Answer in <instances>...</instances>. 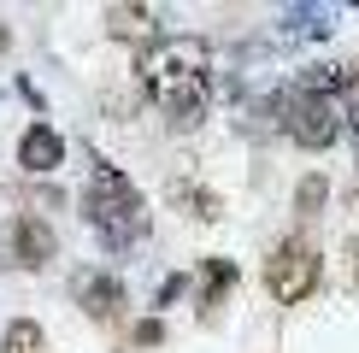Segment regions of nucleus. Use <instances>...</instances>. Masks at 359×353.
<instances>
[{
	"label": "nucleus",
	"mask_w": 359,
	"mask_h": 353,
	"mask_svg": "<svg viewBox=\"0 0 359 353\" xmlns=\"http://www.w3.org/2000/svg\"><path fill=\"white\" fill-rule=\"evenodd\" d=\"M107 24H112V36H136V41L154 36V12L147 6H107Z\"/></svg>",
	"instance_id": "10"
},
{
	"label": "nucleus",
	"mask_w": 359,
	"mask_h": 353,
	"mask_svg": "<svg viewBox=\"0 0 359 353\" xmlns=\"http://www.w3.org/2000/svg\"><path fill=\"white\" fill-rule=\"evenodd\" d=\"M318 277H324V259L306 235H283L271 247V259H265V289H271L277 306H301L318 289Z\"/></svg>",
	"instance_id": "3"
},
{
	"label": "nucleus",
	"mask_w": 359,
	"mask_h": 353,
	"mask_svg": "<svg viewBox=\"0 0 359 353\" xmlns=\"http://www.w3.org/2000/svg\"><path fill=\"white\" fill-rule=\"evenodd\" d=\"M171 200H177V206H189V218H206V224L218 218V195H206V188H194V183H177V188H171Z\"/></svg>",
	"instance_id": "11"
},
{
	"label": "nucleus",
	"mask_w": 359,
	"mask_h": 353,
	"mask_svg": "<svg viewBox=\"0 0 359 353\" xmlns=\"http://www.w3.org/2000/svg\"><path fill=\"white\" fill-rule=\"evenodd\" d=\"M53 247H59V242H53V224H48V218L24 212L18 224H12V254H18L24 271H41V265L53 259Z\"/></svg>",
	"instance_id": "6"
},
{
	"label": "nucleus",
	"mask_w": 359,
	"mask_h": 353,
	"mask_svg": "<svg viewBox=\"0 0 359 353\" xmlns=\"http://www.w3.org/2000/svg\"><path fill=\"white\" fill-rule=\"evenodd\" d=\"M0 353H48V335H41L36 318H12L6 335H0Z\"/></svg>",
	"instance_id": "8"
},
{
	"label": "nucleus",
	"mask_w": 359,
	"mask_h": 353,
	"mask_svg": "<svg viewBox=\"0 0 359 353\" xmlns=\"http://www.w3.org/2000/svg\"><path fill=\"white\" fill-rule=\"evenodd\" d=\"M83 212H88V224L100 230L107 247H130V242L147 235V200H142V188L130 183L124 171H112V165H100L95 176H88Z\"/></svg>",
	"instance_id": "2"
},
{
	"label": "nucleus",
	"mask_w": 359,
	"mask_h": 353,
	"mask_svg": "<svg viewBox=\"0 0 359 353\" xmlns=\"http://www.w3.org/2000/svg\"><path fill=\"white\" fill-rule=\"evenodd\" d=\"M294 206H301V212L324 206V176H306V183H301V195H294Z\"/></svg>",
	"instance_id": "12"
},
{
	"label": "nucleus",
	"mask_w": 359,
	"mask_h": 353,
	"mask_svg": "<svg viewBox=\"0 0 359 353\" xmlns=\"http://www.w3.org/2000/svg\"><path fill=\"white\" fill-rule=\"evenodd\" d=\"M142 88L171 112V124H194L212 100V48L201 36H159L142 48Z\"/></svg>",
	"instance_id": "1"
},
{
	"label": "nucleus",
	"mask_w": 359,
	"mask_h": 353,
	"mask_svg": "<svg viewBox=\"0 0 359 353\" xmlns=\"http://www.w3.org/2000/svg\"><path fill=\"white\" fill-rule=\"evenodd\" d=\"M341 100H330V95H312V88H294L289 100H283V130H289V141H301V147H330L336 136H341Z\"/></svg>",
	"instance_id": "4"
},
{
	"label": "nucleus",
	"mask_w": 359,
	"mask_h": 353,
	"mask_svg": "<svg viewBox=\"0 0 359 353\" xmlns=\"http://www.w3.org/2000/svg\"><path fill=\"white\" fill-rule=\"evenodd\" d=\"M159 335H165V324H154V318H147V324H142V330H136V342H142V347H154V342H159Z\"/></svg>",
	"instance_id": "13"
},
{
	"label": "nucleus",
	"mask_w": 359,
	"mask_h": 353,
	"mask_svg": "<svg viewBox=\"0 0 359 353\" xmlns=\"http://www.w3.org/2000/svg\"><path fill=\"white\" fill-rule=\"evenodd\" d=\"M18 165L36 171V176L59 171V165H65V136H59L53 124H29L24 136H18Z\"/></svg>",
	"instance_id": "5"
},
{
	"label": "nucleus",
	"mask_w": 359,
	"mask_h": 353,
	"mask_svg": "<svg viewBox=\"0 0 359 353\" xmlns=\"http://www.w3.org/2000/svg\"><path fill=\"white\" fill-rule=\"evenodd\" d=\"M230 289H236V265L230 259H206V271H201V312H206V306H218Z\"/></svg>",
	"instance_id": "9"
},
{
	"label": "nucleus",
	"mask_w": 359,
	"mask_h": 353,
	"mask_svg": "<svg viewBox=\"0 0 359 353\" xmlns=\"http://www.w3.org/2000/svg\"><path fill=\"white\" fill-rule=\"evenodd\" d=\"M77 300H83V312L95 324H112L118 312H124V283H118V277H88V283L77 289Z\"/></svg>",
	"instance_id": "7"
}]
</instances>
